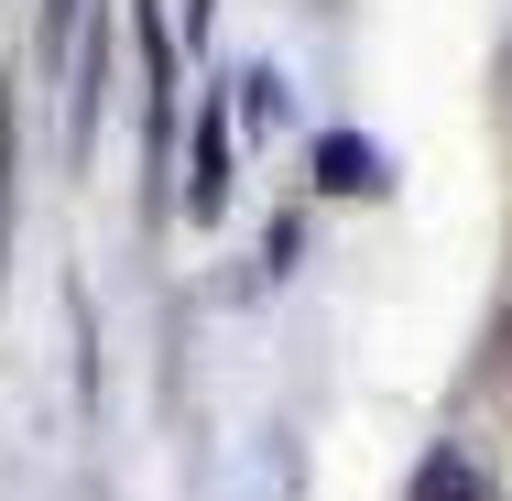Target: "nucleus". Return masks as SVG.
Returning <instances> with one entry per match:
<instances>
[{"label":"nucleus","mask_w":512,"mask_h":501,"mask_svg":"<svg viewBox=\"0 0 512 501\" xmlns=\"http://www.w3.org/2000/svg\"><path fill=\"white\" fill-rule=\"evenodd\" d=\"M186 218H229V109H197V142H186Z\"/></svg>","instance_id":"1"},{"label":"nucleus","mask_w":512,"mask_h":501,"mask_svg":"<svg viewBox=\"0 0 512 501\" xmlns=\"http://www.w3.org/2000/svg\"><path fill=\"white\" fill-rule=\"evenodd\" d=\"M316 186H327V197H382V186H393V164H382V142L327 131V142H316Z\"/></svg>","instance_id":"2"},{"label":"nucleus","mask_w":512,"mask_h":501,"mask_svg":"<svg viewBox=\"0 0 512 501\" xmlns=\"http://www.w3.org/2000/svg\"><path fill=\"white\" fill-rule=\"evenodd\" d=\"M404 501H491V480H480V458H469V447H425V469H414Z\"/></svg>","instance_id":"3"},{"label":"nucleus","mask_w":512,"mask_h":501,"mask_svg":"<svg viewBox=\"0 0 512 501\" xmlns=\"http://www.w3.org/2000/svg\"><path fill=\"white\" fill-rule=\"evenodd\" d=\"M11 207H22V99L0 88V262H11Z\"/></svg>","instance_id":"4"},{"label":"nucleus","mask_w":512,"mask_h":501,"mask_svg":"<svg viewBox=\"0 0 512 501\" xmlns=\"http://www.w3.org/2000/svg\"><path fill=\"white\" fill-rule=\"evenodd\" d=\"M77 33H88V0H44V55H55V66H66Z\"/></svg>","instance_id":"5"},{"label":"nucleus","mask_w":512,"mask_h":501,"mask_svg":"<svg viewBox=\"0 0 512 501\" xmlns=\"http://www.w3.org/2000/svg\"><path fill=\"white\" fill-rule=\"evenodd\" d=\"M175 22H186V44H207V22H218V0H175Z\"/></svg>","instance_id":"6"}]
</instances>
